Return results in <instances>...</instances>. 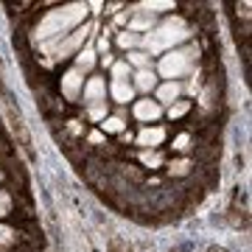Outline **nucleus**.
Instances as JSON below:
<instances>
[{"mask_svg": "<svg viewBox=\"0 0 252 252\" xmlns=\"http://www.w3.org/2000/svg\"><path fill=\"white\" fill-rule=\"evenodd\" d=\"M140 162H143L146 168H160L165 160H162V154L157 149H149V152H140Z\"/></svg>", "mask_w": 252, "mask_h": 252, "instance_id": "obj_16", "label": "nucleus"}, {"mask_svg": "<svg viewBox=\"0 0 252 252\" xmlns=\"http://www.w3.org/2000/svg\"><path fill=\"white\" fill-rule=\"evenodd\" d=\"M59 87H62V93H64V98H67V101H76L81 95V87H84V76L73 67V70H67L62 76Z\"/></svg>", "mask_w": 252, "mask_h": 252, "instance_id": "obj_7", "label": "nucleus"}, {"mask_svg": "<svg viewBox=\"0 0 252 252\" xmlns=\"http://www.w3.org/2000/svg\"><path fill=\"white\" fill-rule=\"evenodd\" d=\"M98 62V54H95V48H81L79 54H76V70L84 76V73H90Z\"/></svg>", "mask_w": 252, "mask_h": 252, "instance_id": "obj_11", "label": "nucleus"}, {"mask_svg": "<svg viewBox=\"0 0 252 252\" xmlns=\"http://www.w3.org/2000/svg\"><path fill=\"white\" fill-rule=\"evenodd\" d=\"M140 36H143V34H135V31L124 28V31H118L115 45H118V48H124V51H137V45H140Z\"/></svg>", "mask_w": 252, "mask_h": 252, "instance_id": "obj_13", "label": "nucleus"}, {"mask_svg": "<svg viewBox=\"0 0 252 252\" xmlns=\"http://www.w3.org/2000/svg\"><path fill=\"white\" fill-rule=\"evenodd\" d=\"M81 98H84L87 107L107 104V81L101 79V76H90V79L84 81V87H81Z\"/></svg>", "mask_w": 252, "mask_h": 252, "instance_id": "obj_5", "label": "nucleus"}, {"mask_svg": "<svg viewBox=\"0 0 252 252\" xmlns=\"http://www.w3.org/2000/svg\"><path fill=\"white\" fill-rule=\"evenodd\" d=\"M171 149H174V152H180V154H185V152H188V149H190V135H188V132H182V135H177V137H174Z\"/></svg>", "mask_w": 252, "mask_h": 252, "instance_id": "obj_21", "label": "nucleus"}, {"mask_svg": "<svg viewBox=\"0 0 252 252\" xmlns=\"http://www.w3.org/2000/svg\"><path fill=\"white\" fill-rule=\"evenodd\" d=\"M84 17H87V3H70V6H59L54 11H45V17L39 20V26L34 28L36 42L51 48L62 36L76 31L84 23Z\"/></svg>", "mask_w": 252, "mask_h": 252, "instance_id": "obj_1", "label": "nucleus"}, {"mask_svg": "<svg viewBox=\"0 0 252 252\" xmlns=\"http://www.w3.org/2000/svg\"><path fill=\"white\" fill-rule=\"evenodd\" d=\"M11 205H14V202H11V196L6 193V190H0V219L11 213Z\"/></svg>", "mask_w": 252, "mask_h": 252, "instance_id": "obj_22", "label": "nucleus"}, {"mask_svg": "<svg viewBox=\"0 0 252 252\" xmlns=\"http://www.w3.org/2000/svg\"><path fill=\"white\" fill-rule=\"evenodd\" d=\"M190 171V160H171L168 162V174L171 177H185Z\"/></svg>", "mask_w": 252, "mask_h": 252, "instance_id": "obj_19", "label": "nucleus"}, {"mask_svg": "<svg viewBox=\"0 0 252 252\" xmlns=\"http://www.w3.org/2000/svg\"><path fill=\"white\" fill-rule=\"evenodd\" d=\"M109 95L118 104H129V101H135V87H132V81H112L109 84Z\"/></svg>", "mask_w": 252, "mask_h": 252, "instance_id": "obj_10", "label": "nucleus"}, {"mask_svg": "<svg viewBox=\"0 0 252 252\" xmlns=\"http://www.w3.org/2000/svg\"><path fill=\"white\" fill-rule=\"evenodd\" d=\"M14 241H17V233L0 224V244H14Z\"/></svg>", "mask_w": 252, "mask_h": 252, "instance_id": "obj_23", "label": "nucleus"}, {"mask_svg": "<svg viewBox=\"0 0 252 252\" xmlns=\"http://www.w3.org/2000/svg\"><path fill=\"white\" fill-rule=\"evenodd\" d=\"M196 62H199V48L196 45L174 48V51L160 56V76L168 79V81H180L196 67Z\"/></svg>", "mask_w": 252, "mask_h": 252, "instance_id": "obj_3", "label": "nucleus"}, {"mask_svg": "<svg viewBox=\"0 0 252 252\" xmlns=\"http://www.w3.org/2000/svg\"><path fill=\"white\" fill-rule=\"evenodd\" d=\"M124 62L129 64L132 70H149V67H152V59H149V54H143L140 48H137V51H129V56H126Z\"/></svg>", "mask_w": 252, "mask_h": 252, "instance_id": "obj_15", "label": "nucleus"}, {"mask_svg": "<svg viewBox=\"0 0 252 252\" xmlns=\"http://www.w3.org/2000/svg\"><path fill=\"white\" fill-rule=\"evenodd\" d=\"M180 95H182V84L180 81H162V84H157L154 87V101L157 104H165V107H171L174 101H180Z\"/></svg>", "mask_w": 252, "mask_h": 252, "instance_id": "obj_6", "label": "nucleus"}, {"mask_svg": "<svg viewBox=\"0 0 252 252\" xmlns=\"http://www.w3.org/2000/svg\"><path fill=\"white\" fill-rule=\"evenodd\" d=\"M126 132V121L121 115H107L101 121V135H121Z\"/></svg>", "mask_w": 252, "mask_h": 252, "instance_id": "obj_14", "label": "nucleus"}, {"mask_svg": "<svg viewBox=\"0 0 252 252\" xmlns=\"http://www.w3.org/2000/svg\"><path fill=\"white\" fill-rule=\"evenodd\" d=\"M162 140H165V129H162V126H146L143 132L137 135V146H140L143 152H149V149H160Z\"/></svg>", "mask_w": 252, "mask_h": 252, "instance_id": "obj_9", "label": "nucleus"}, {"mask_svg": "<svg viewBox=\"0 0 252 252\" xmlns=\"http://www.w3.org/2000/svg\"><path fill=\"white\" fill-rule=\"evenodd\" d=\"M109 70H112V81H129V76H132V67L126 62H115Z\"/></svg>", "mask_w": 252, "mask_h": 252, "instance_id": "obj_18", "label": "nucleus"}, {"mask_svg": "<svg viewBox=\"0 0 252 252\" xmlns=\"http://www.w3.org/2000/svg\"><path fill=\"white\" fill-rule=\"evenodd\" d=\"M98 62L104 64V67H112V64H115V56H112V54H104V56L98 59Z\"/></svg>", "mask_w": 252, "mask_h": 252, "instance_id": "obj_25", "label": "nucleus"}, {"mask_svg": "<svg viewBox=\"0 0 252 252\" xmlns=\"http://www.w3.org/2000/svg\"><path fill=\"white\" fill-rule=\"evenodd\" d=\"M90 31H95V26H93V23L79 26L76 31H70L67 36H62L59 42H54V45L48 48V51H51V56H54V59H67V56L79 54L81 48H84V42H87V36H90Z\"/></svg>", "mask_w": 252, "mask_h": 252, "instance_id": "obj_4", "label": "nucleus"}, {"mask_svg": "<svg viewBox=\"0 0 252 252\" xmlns=\"http://www.w3.org/2000/svg\"><path fill=\"white\" fill-rule=\"evenodd\" d=\"M135 90L140 93H152L157 87V73L149 67V70H135V84H132Z\"/></svg>", "mask_w": 252, "mask_h": 252, "instance_id": "obj_12", "label": "nucleus"}, {"mask_svg": "<svg viewBox=\"0 0 252 252\" xmlns=\"http://www.w3.org/2000/svg\"><path fill=\"white\" fill-rule=\"evenodd\" d=\"M87 143L101 146V143H104V135H101V132H90V135H87Z\"/></svg>", "mask_w": 252, "mask_h": 252, "instance_id": "obj_24", "label": "nucleus"}, {"mask_svg": "<svg viewBox=\"0 0 252 252\" xmlns=\"http://www.w3.org/2000/svg\"><path fill=\"white\" fill-rule=\"evenodd\" d=\"M190 112V101H174L171 107H168V118L177 121V118H185Z\"/></svg>", "mask_w": 252, "mask_h": 252, "instance_id": "obj_17", "label": "nucleus"}, {"mask_svg": "<svg viewBox=\"0 0 252 252\" xmlns=\"http://www.w3.org/2000/svg\"><path fill=\"white\" fill-rule=\"evenodd\" d=\"M135 118L137 121H143V124H152V121H157V118L162 115V107L157 104V101H152V98H140V101H135Z\"/></svg>", "mask_w": 252, "mask_h": 252, "instance_id": "obj_8", "label": "nucleus"}, {"mask_svg": "<svg viewBox=\"0 0 252 252\" xmlns=\"http://www.w3.org/2000/svg\"><path fill=\"white\" fill-rule=\"evenodd\" d=\"M87 118L95 121V124H101L107 118V104H93V107H87Z\"/></svg>", "mask_w": 252, "mask_h": 252, "instance_id": "obj_20", "label": "nucleus"}, {"mask_svg": "<svg viewBox=\"0 0 252 252\" xmlns=\"http://www.w3.org/2000/svg\"><path fill=\"white\" fill-rule=\"evenodd\" d=\"M190 34H193V28L177 14V17L162 20L160 26H154L152 31H146V34L140 36V45H143V54L160 56V54L174 51V48H180L182 42H188Z\"/></svg>", "mask_w": 252, "mask_h": 252, "instance_id": "obj_2", "label": "nucleus"}]
</instances>
